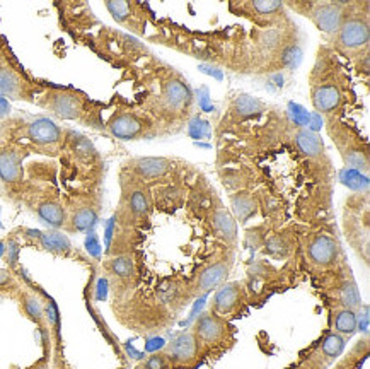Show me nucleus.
<instances>
[{"label":"nucleus","mask_w":370,"mask_h":369,"mask_svg":"<svg viewBox=\"0 0 370 369\" xmlns=\"http://www.w3.org/2000/svg\"><path fill=\"white\" fill-rule=\"evenodd\" d=\"M233 253L226 251V253L219 255V257H215L213 260L202 265V267L198 268V272L195 274V277L186 284L189 299L205 298L209 292L220 288V285L226 282L230 268H233Z\"/></svg>","instance_id":"14"},{"label":"nucleus","mask_w":370,"mask_h":369,"mask_svg":"<svg viewBox=\"0 0 370 369\" xmlns=\"http://www.w3.org/2000/svg\"><path fill=\"white\" fill-rule=\"evenodd\" d=\"M34 212L48 226L55 227V229H65L67 209H65L64 203L60 202L57 195H44L43 199L38 200L36 205H34Z\"/></svg>","instance_id":"28"},{"label":"nucleus","mask_w":370,"mask_h":369,"mask_svg":"<svg viewBox=\"0 0 370 369\" xmlns=\"http://www.w3.org/2000/svg\"><path fill=\"white\" fill-rule=\"evenodd\" d=\"M162 353L168 356L171 368H189L198 361L202 349L191 332H183L176 335Z\"/></svg>","instance_id":"24"},{"label":"nucleus","mask_w":370,"mask_h":369,"mask_svg":"<svg viewBox=\"0 0 370 369\" xmlns=\"http://www.w3.org/2000/svg\"><path fill=\"white\" fill-rule=\"evenodd\" d=\"M24 233H26L24 236L40 244L44 251H50V253L58 255V257H70L74 253V246H72L68 236L60 233V231L24 229Z\"/></svg>","instance_id":"27"},{"label":"nucleus","mask_w":370,"mask_h":369,"mask_svg":"<svg viewBox=\"0 0 370 369\" xmlns=\"http://www.w3.org/2000/svg\"><path fill=\"white\" fill-rule=\"evenodd\" d=\"M27 151L0 133V181L7 186H17L24 180V160Z\"/></svg>","instance_id":"21"},{"label":"nucleus","mask_w":370,"mask_h":369,"mask_svg":"<svg viewBox=\"0 0 370 369\" xmlns=\"http://www.w3.org/2000/svg\"><path fill=\"white\" fill-rule=\"evenodd\" d=\"M246 303V289L241 282H227L219 289H215L212 303H210V311L215 313L220 318H229L236 315Z\"/></svg>","instance_id":"23"},{"label":"nucleus","mask_w":370,"mask_h":369,"mask_svg":"<svg viewBox=\"0 0 370 369\" xmlns=\"http://www.w3.org/2000/svg\"><path fill=\"white\" fill-rule=\"evenodd\" d=\"M266 110H268V105H265L259 99L251 98L248 94H239L230 101L226 116L220 123V130H229L233 127L239 125V123L246 122V120L256 118V116L266 113Z\"/></svg>","instance_id":"25"},{"label":"nucleus","mask_w":370,"mask_h":369,"mask_svg":"<svg viewBox=\"0 0 370 369\" xmlns=\"http://www.w3.org/2000/svg\"><path fill=\"white\" fill-rule=\"evenodd\" d=\"M85 248H88V251L89 253L92 255V257H96L98 258L99 257V253H101V250H99V241H98V236H96L94 233H89L88 234V238H85Z\"/></svg>","instance_id":"36"},{"label":"nucleus","mask_w":370,"mask_h":369,"mask_svg":"<svg viewBox=\"0 0 370 369\" xmlns=\"http://www.w3.org/2000/svg\"><path fill=\"white\" fill-rule=\"evenodd\" d=\"M323 122L331 142L334 144L338 154L343 160L345 168L367 175L370 166L367 139L362 137V133L354 125L343 122L340 116H323Z\"/></svg>","instance_id":"8"},{"label":"nucleus","mask_w":370,"mask_h":369,"mask_svg":"<svg viewBox=\"0 0 370 369\" xmlns=\"http://www.w3.org/2000/svg\"><path fill=\"white\" fill-rule=\"evenodd\" d=\"M357 330L364 332L367 335L369 332V306L362 305L357 311Z\"/></svg>","instance_id":"35"},{"label":"nucleus","mask_w":370,"mask_h":369,"mask_svg":"<svg viewBox=\"0 0 370 369\" xmlns=\"http://www.w3.org/2000/svg\"><path fill=\"white\" fill-rule=\"evenodd\" d=\"M287 9L307 17L330 40L340 27L348 2H283Z\"/></svg>","instance_id":"13"},{"label":"nucleus","mask_w":370,"mask_h":369,"mask_svg":"<svg viewBox=\"0 0 370 369\" xmlns=\"http://www.w3.org/2000/svg\"><path fill=\"white\" fill-rule=\"evenodd\" d=\"M326 44L338 57L352 64L367 55L370 48L369 2H348L340 27Z\"/></svg>","instance_id":"7"},{"label":"nucleus","mask_w":370,"mask_h":369,"mask_svg":"<svg viewBox=\"0 0 370 369\" xmlns=\"http://www.w3.org/2000/svg\"><path fill=\"white\" fill-rule=\"evenodd\" d=\"M310 105L321 116H340L354 101V86L343 60L328 47L319 44L307 75Z\"/></svg>","instance_id":"3"},{"label":"nucleus","mask_w":370,"mask_h":369,"mask_svg":"<svg viewBox=\"0 0 370 369\" xmlns=\"http://www.w3.org/2000/svg\"><path fill=\"white\" fill-rule=\"evenodd\" d=\"M122 207L118 216L127 220V224H142L148 220L152 214V193L150 188L142 183L122 178Z\"/></svg>","instance_id":"18"},{"label":"nucleus","mask_w":370,"mask_h":369,"mask_svg":"<svg viewBox=\"0 0 370 369\" xmlns=\"http://www.w3.org/2000/svg\"><path fill=\"white\" fill-rule=\"evenodd\" d=\"M105 132L123 142H137V140H152L164 137L157 123L138 110L135 105L120 101L105 122Z\"/></svg>","instance_id":"9"},{"label":"nucleus","mask_w":370,"mask_h":369,"mask_svg":"<svg viewBox=\"0 0 370 369\" xmlns=\"http://www.w3.org/2000/svg\"><path fill=\"white\" fill-rule=\"evenodd\" d=\"M105 270L122 284H130L137 277V267L131 255H115L105 262Z\"/></svg>","instance_id":"29"},{"label":"nucleus","mask_w":370,"mask_h":369,"mask_svg":"<svg viewBox=\"0 0 370 369\" xmlns=\"http://www.w3.org/2000/svg\"><path fill=\"white\" fill-rule=\"evenodd\" d=\"M304 257L310 267L330 270L341 264V246L330 233L310 234L304 244Z\"/></svg>","instance_id":"19"},{"label":"nucleus","mask_w":370,"mask_h":369,"mask_svg":"<svg viewBox=\"0 0 370 369\" xmlns=\"http://www.w3.org/2000/svg\"><path fill=\"white\" fill-rule=\"evenodd\" d=\"M230 200H233L234 219H239L241 222H244V220H246L249 216H252L256 203H254V199H252L251 193L237 192L236 195L230 196Z\"/></svg>","instance_id":"32"},{"label":"nucleus","mask_w":370,"mask_h":369,"mask_svg":"<svg viewBox=\"0 0 370 369\" xmlns=\"http://www.w3.org/2000/svg\"><path fill=\"white\" fill-rule=\"evenodd\" d=\"M92 47L101 55V58L118 65V67L131 68L148 58L152 53L144 43L130 34L113 27H101L92 40Z\"/></svg>","instance_id":"10"},{"label":"nucleus","mask_w":370,"mask_h":369,"mask_svg":"<svg viewBox=\"0 0 370 369\" xmlns=\"http://www.w3.org/2000/svg\"><path fill=\"white\" fill-rule=\"evenodd\" d=\"M251 74L293 71L304 57V34L293 21L269 29H252Z\"/></svg>","instance_id":"4"},{"label":"nucleus","mask_w":370,"mask_h":369,"mask_svg":"<svg viewBox=\"0 0 370 369\" xmlns=\"http://www.w3.org/2000/svg\"><path fill=\"white\" fill-rule=\"evenodd\" d=\"M334 299V305L358 311L362 306V296L355 279L347 265H341V274L334 277V285L330 289Z\"/></svg>","instance_id":"26"},{"label":"nucleus","mask_w":370,"mask_h":369,"mask_svg":"<svg viewBox=\"0 0 370 369\" xmlns=\"http://www.w3.org/2000/svg\"><path fill=\"white\" fill-rule=\"evenodd\" d=\"M229 10L237 17H244L254 29H269L293 21L289 9L280 0H233Z\"/></svg>","instance_id":"12"},{"label":"nucleus","mask_w":370,"mask_h":369,"mask_svg":"<svg viewBox=\"0 0 370 369\" xmlns=\"http://www.w3.org/2000/svg\"><path fill=\"white\" fill-rule=\"evenodd\" d=\"M21 311L26 318H29L34 325L40 327V330H47V315H44V305L36 294L29 291L19 292Z\"/></svg>","instance_id":"30"},{"label":"nucleus","mask_w":370,"mask_h":369,"mask_svg":"<svg viewBox=\"0 0 370 369\" xmlns=\"http://www.w3.org/2000/svg\"><path fill=\"white\" fill-rule=\"evenodd\" d=\"M99 220V199L91 195H82L72 202L67 210V224L65 229L68 233H91Z\"/></svg>","instance_id":"22"},{"label":"nucleus","mask_w":370,"mask_h":369,"mask_svg":"<svg viewBox=\"0 0 370 369\" xmlns=\"http://www.w3.org/2000/svg\"><path fill=\"white\" fill-rule=\"evenodd\" d=\"M154 26L155 34L148 36V41H157L179 53L229 68L237 74H251V44L243 27L203 33L168 19H155Z\"/></svg>","instance_id":"2"},{"label":"nucleus","mask_w":370,"mask_h":369,"mask_svg":"<svg viewBox=\"0 0 370 369\" xmlns=\"http://www.w3.org/2000/svg\"><path fill=\"white\" fill-rule=\"evenodd\" d=\"M128 71L135 72V106L157 123L164 137L183 132L196 110L188 79L155 55Z\"/></svg>","instance_id":"1"},{"label":"nucleus","mask_w":370,"mask_h":369,"mask_svg":"<svg viewBox=\"0 0 370 369\" xmlns=\"http://www.w3.org/2000/svg\"><path fill=\"white\" fill-rule=\"evenodd\" d=\"M41 84L33 81L17 64L3 38H0V94L14 101L34 103Z\"/></svg>","instance_id":"11"},{"label":"nucleus","mask_w":370,"mask_h":369,"mask_svg":"<svg viewBox=\"0 0 370 369\" xmlns=\"http://www.w3.org/2000/svg\"><path fill=\"white\" fill-rule=\"evenodd\" d=\"M17 255H19V243L16 240H9L5 243V258L10 267H16Z\"/></svg>","instance_id":"34"},{"label":"nucleus","mask_w":370,"mask_h":369,"mask_svg":"<svg viewBox=\"0 0 370 369\" xmlns=\"http://www.w3.org/2000/svg\"><path fill=\"white\" fill-rule=\"evenodd\" d=\"M191 333L195 335L200 349H212L227 342L230 333L229 323L226 318H220L215 313L207 311L198 316V320L193 325Z\"/></svg>","instance_id":"20"},{"label":"nucleus","mask_w":370,"mask_h":369,"mask_svg":"<svg viewBox=\"0 0 370 369\" xmlns=\"http://www.w3.org/2000/svg\"><path fill=\"white\" fill-rule=\"evenodd\" d=\"M178 161L171 157H131L124 161L122 168V178L148 186L155 181H161L174 173Z\"/></svg>","instance_id":"15"},{"label":"nucleus","mask_w":370,"mask_h":369,"mask_svg":"<svg viewBox=\"0 0 370 369\" xmlns=\"http://www.w3.org/2000/svg\"><path fill=\"white\" fill-rule=\"evenodd\" d=\"M369 62H370L369 53L364 55V57L357 58V60L354 62V67H355V71H357L358 75H364V77H369Z\"/></svg>","instance_id":"37"},{"label":"nucleus","mask_w":370,"mask_h":369,"mask_svg":"<svg viewBox=\"0 0 370 369\" xmlns=\"http://www.w3.org/2000/svg\"><path fill=\"white\" fill-rule=\"evenodd\" d=\"M0 133L27 153L57 157L65 144L67 130L48 116H16L0 123Z\"/></svg>","instance_id":"6"},{"label":"nucleus","mask_w":370,"mask_h":369,"mask_svg":"<svg viewBox=\"0 0 370 369\" xmlns=\"http://www.w3.org/2000/svg\"><path fill=\"white\" fill-rule=\"evenodd\" d=\"M137 369H144V366H138V368H137Z\"/></svg>","instance_id":"40"},{"label":"nucleus","mask_w":370,"mask_h":369,"mask_svg":"<svg viewBox=\"0 0 370 369\" xmlns=\"http://www.w3.org/2000/svg\"><path fill=\"white\" fill-rule=\"evenodd\" d=\"M27 369H50V368H48V356H47V354H44V356L41 357V359L38 361V363H34L33 366L27 368Z\"/></svg>","instance_id":"39"},{"label":"nucleus","mask_w":370,"mask_h":369,"mask_svg":"<svg viewBox=\"0 0 370 369\" xmlns=\"http://www.w3.org/2000/svg\"><path fill=\"white\" fill-rule=\"evenodd\" d=\"M142 366L144 369H168L171 368V364H169L168 356L161 351V353H154L152 356H148Z\"/></svg>","instance_id":"33"},{"label":"nucleus","mask_w":370,"mask_h":369,"mask_svg":"<svg viewBox=\"0 0 370 369\" xmlns=\"http://www.w3.org/2000/svg\"><path fill=\"white\" fill-rule=\"evenodd\" d=\"M331 315H333V330L331 332L338 333L343 339H350L357 332V311L334 305Z\"/></svg>","instance_id":"31"},{"label":"nucleus","mask_w":370,"mask_h":369,"mask_svg":"<svg viewBox=\"0 0 370 369\" xmlns=\"http://www.w3.org/2000/svg\"><path fill=\"white\" fill-rule=\"evenodd\" d=\"M105 7L111 14L116 24L123 29L130 31L137 36H145L148 24L155 23V17L152 14L150 7L142 2H124V0H108Z\"/></svg>","instance_id":"17"},{"label":"nucleus","mask_w":370,"mask_h":369,"mask_svg":"<svg viewBox=\"0 0 370 369\" xmlns=\"http://www.w3.org/2000/svg\"><path fill=\"white\" fill-rule=\"evenodd\" d=\"M200 209L207 212V220L219 240L226 244L234 246L237 241V220L234 219L233 212L224 207L219 196L213 190L209 192H198Z\"/></svg>","instance_id":"16"},{"label":"nucleus","mask_w":370,"mask_h":369,"mask_svg":"<svg viewBox=\"0 0 370 369\" xmlns=\"http://www.w3.org/2000/svg\"><path fill=\"white\" fill-rule=\"evenodd\" d=\"M14 284H16V281H14V275L10 274L7 268H0V291H2V289L12 288Z\"/></svg>","instance_id":"38"},{"label":"nucleus","mask_w":370,"mask_h":369,"mask_svg":"<svg viewBox=\"0 0 370 369\" xmlns=\"http://www.w3.org/2000/svg\"><path fill=\"white\" fill-rule=\"evenodd\" d=\"M34 105L48 112L50 115L57 116L58 120L75 122L79 125L89 127V129L105 132V120L103 112L106 105L94 101L85 92L67 86L41 84Z\"/></svg>","instance_id":"5"}]
</instances>
